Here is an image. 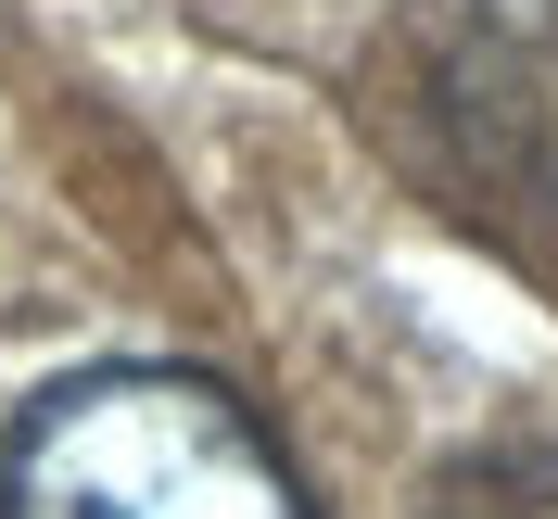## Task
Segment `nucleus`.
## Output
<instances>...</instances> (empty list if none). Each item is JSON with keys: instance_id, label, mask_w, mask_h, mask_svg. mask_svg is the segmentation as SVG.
<instances>
[{"instance_id": "obj_3", "label": "nucleus", "mask_w": 558, "mask_h": 519, "mask_svg": "<svg viewBox=\"0 0 558 519\" xmlns=\"http://www.w3.org/2000/svg\"><path fill=\"white\" fill-rule=\"evenodd\" d=\"M445 519H558V456L521 444V456H483L445 482Z\"/></svg>"}, {"instance_id": "obj_1", "label": "nucleus", "mask_w": 558, "mask_h": 519, "mask_svg": "<svg viewBox=\"0 0 558 519\" xmlns=\"http://www.w3.org/2000/svg\"><path fill=\"white\" fill-rule=\"evenodd\" d=\"M0 519H317L279 444L191 368H89L0 456Z\"/></svg>"}, {"instance_id": "obj_2", "label": "nucleus", "mask_w": 558, "mask_h": 519, "mask_svg": "<svg viewBox=\"0 0 558 519\" xmlns=\"http://www.w3.org/2000/svg\"><path fill=\"white\" fill-rule=\"evenodd\" d=\"M418 165L445 177L483 228H558V13H457V26L418 38Z\"/></svg>"}]
</instances>
